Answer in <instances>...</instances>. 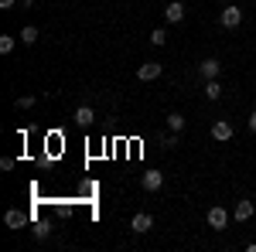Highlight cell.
I'll return each instance as SVG.
<instances>
[{"mask_svg":"<svg viewBox=\"0 0 256 252\" xmlns=\"http://www.w3.org/2000/svg\"><path fill=\"white\" fill-rule=\"evenodd\" d=\"M229 218H232V215L226 212L222 205H212L208 215H205V222H208V229H212V232H226V229H229Z\"/></svg>","mask_w":256,"mask_h":252,"instance_id":"6da1fadb","label":"cell"},{"mask_svg":"<svg viewBox=\"0 0 256 252\" xmlns=\"http://www.w3.org/2000/svg\"><path fill=\"white\" fill-rule=\"evenodd\" d=\"M218 24H222V27H229V31L239 27V24H242V7H239V3H226V7H222V14H218Z\"/></svg>","mask_w":256,"mask_h":252,"instance_id":"7a4b0ae2","label":"cell"},{"mask_svg":"<svg viewBox=\"0 0 256 252\" xmlns=\"http://www.w3.org/2000/svg\"><path fill=\"white\" fill-rule=\"evenodd\" d=\"M150 229H154V215L150 212H137L134 218H130V232L134 235H147Z\"/></svg>","mask_w":256,"mask_h":252,"instance_id":"3957f363","label":"cell"},{"mask_svg":"<svg viewBox=\"0 0 256 252\" xmlns=\"http://www.w3.org/2000/svg\"><path fill=\"white\" fill-rule=\"evenodd\" d=\"M232 133H236V130H232L229 119H216V123H212V140H216V143H229Z\"/></svg>","mask_w":256,"mask_h":252,"instance_id":"277c9868","label":"cell"},{"mask_svg":"<svg viewBox=\"0 0 256 252\" xmlns=\"http://www.w3.org/2000/svg\"><path fill=\"white\" fill-rule=\"evenodd\" d=\"M140 188H144V191H160V188H164V174H160V171H144V174H140Z\"/></svg>","mask_w":256,"mask_h":252,"instance_id":"5b68a950","label":"cell"},{"mask_svg":"<svg viewBox=\"0 0 256 252\" xmlns=\"http://www.w3.org/2000/svg\"><path fill=\"white\" fill-rule=\"evenodd\" d=\"M160 72H164V65H160V61H140L137 78H140V82H154V78H160Z\"/></svg>","mask_w":256,"mask_h":252,"instance_id":"8992f818","label":"cell"},{"mask_svg":"<svg viewBox=\"0 0 256 252\" xmlns=\"http://www.w3.org/2000/svg\"><path fill=\"white\" fill-rule=\"evenodd\" d=\"M253 215H256V205L250 201V198H239V201H236V208H232V218H236L239 225H242V222H250Z\"/></svg>","mask_w":256,"mask_h":252,"instance_id":"52a82bcc","label":"cell"},{"mask_svg":"<svg viewBox=\"0 0 256 252\" xmlns=\"http://www.w3.org/2000/svg\"><path fill=\"white\" fill-rule=\"evenodd\" d=\"M4 225L14 229V232H20V229L28 225V215L20 212V208H7V212H4Z\"/></svg>","mask_w":256,"mask_h":252,"instance_id":"ba28073f","label":"cell"},{"mask_svg":"<svg viewBox=\"0 0 256 252\" xmlns=\"http://www.w3.org/2000/svg\"><path fill=\"white\" fill-rule=\"evenodd\" d=\"M198 75L205 78V82H208V78H218V75H222V61H218V58H205V61H198Z\"/></svg>","mask_w":256,"mask_h":252,"instance_id":"9c48e42d","label":"cell"},{"mask_svg":"<svg viewBox=\"0 0 256 252\" xmlns=\"http://www.w3.org/2000/svg\"><path fill=\"white\" fill-rule=\"evenodd\" d=\"M164 20H168V24H181V20H184V3H181V0H171V3L164 7Z\"/></svg>","mask_w":256,"mask_h":252,"instance_id":"30bf717a","label":"cell"},{"mask_svg":"<svg viewBox=\"0 0 256 252\" xmlns=\"http://www.w3.org/2000/svg\"><path fill=\"white\" fill-rule=\"evenodd\" d=\"M205 99H208V102H218V99H222V85H218V78H208V82H205Z\"/></svg>","mask_w":256,"mask_h":252,"instance_id":"8fae6325","label":"cell"},{"mask_svg":"<svg viewBox=\"0 0 256 252\" xmlns=\"http://www.w3.org/2000/svg\"><path fill=\"white\" fill-rule=\"evenodd\" d=\"M92 119H96L92 106H79V109H76V123H79V126H92Z\"/></svg>","mask_w":256,"mask_h":252,"instance_id":"7c38bea8","label":"cell"},{"mask_svg":"<svg viewBox=\"0 0 256 252\" xmlns=\"http://www.w3.org/2000/svg\"><path fill=\"white\" fill-rule=\"evenodd\" d=\"M168 130L184 133V116H181V113H168Z\"/></svg>","mask_w":256,"mask_h":252,"instance_id":"4fadbf2b","label":"cell"},{"mask_svg":"<svg viewBox=\"0 0 256 252\" xmlns=\"http://www.w3.org/2000/svg\"><path fill=\"white\" fill-rule=\"evenodd\" d=\"M34 41H38V27H34V24L20 27V44H34Z\"/></svg>","mask_w":256,"mask_h":252,"instance_id":"5bb4252c","label":"cell"},{"mask_svg":"<svg viewBox=\"0 0 256 252\" xmlns=\"http://www.w3.org/2000/svg\"><path fill=\"white\" fill-rule=\"evenodd\" d=\"M150 44H154V48H164V44H168V31H164V27H154V31H150Z\"/></svg>","mask_w":256,"mask_h":252,"instance_id":"9a60e30c","label":"cell"},{"mask_svg":"<svg viewBox=\"0 0 256 252\" xmlns=\"http://www.w3.org/2000/svg\"><path fill=\"white\" fill-rule=\"evenodd\" d=\"M14 44H18V38H10V34H0V55H10V51H14Z\"/></svg>","mask_w":256,"mask_h":252,"instance_id":"2e32d148","label":"cell"},{"mask_svg":"<svg viewBox=\"0 0 256 252\" xmlns=\"http://www.w3.org/2000/svg\"><path fill=\"white\" fill-rule=\"evenodd\" d=\"M31 232H34V239H38V242H44V239L52 235V229H48L44 222H34V229H31Z\"/></svg>","mask_w":256,"mask_h":252,"instance_id":"e0dca14e","label":"cell"},{"mask_svg":"<svg viewBox=\"0 0 256 252\" xmlns=\"http://www.w3.org/2000/svg\"><path fill=\"white\" fill-rule=\"evenodd\" d=\"M160 147H164V150H174V147H178V133H174V130L160 136Z\"/></svg>","mask_w":256,"mask_h":252,"instance_id":"ac0fdd59","label":"cell"},{"mask_svg":"<svg viewBox=\"0 0 256 252\" xmlns=\"http://www.w3.org/2000/svg\"><path fill=\"white\" fill-rule=\"evenodd\" d=\"M34 102H38V99H34V96H20L18 102H14V109H31Z\"/></svg>","mask_w":256,"mask_h":252,"instance_id":"d6986e66","label":"cell"},{"mask_svg":"<svg viewBox=\"0 0 256 252\" xmlns=\"http://www.w3.org/2000/svg\"><path fill=\"white\" fill-rule=\"evenodd\" d=\"M14 164H18L14 157H0V171H14Z\"/></svg>","mask_w":256,"mask_h":252,"instance_id":"ffe728a7","label":"cell"},{"mask_svg":"<svg viewBox=\"0 0 256 252\" xmlns=\"http://www.w3.org/2000/svg\"><path fill=\"white\" fill-rule=\"evenodd\" d=\"M246 126H250V133H256V109L250 113V119H246Z\"/></svg>","mask_w":256,"mask_h":252,"instance_id":"44dd1931","label":"cell"},{"mask_svg":"<svg viewBox=\"0 0 256 252\" xmlns=\"http://www.w3.org/2000/svg\"><path fill=\"white\" fill-rule=\"evenodd\" d=\"M14 3H18V0H0V10H10Z\"/></svg>","mask_w":256,"mask_h":252,"instance_id":"7402d4cb","label":"cell"},{"mask_svg":"<svg viewBox=\"0 0 256 252\" xmlns=\"http://www.w3.org/2000/svg\"><path fill=\"white\" fill-rule=\"evenodd\" d=\"M20 7H34V0H20Z\"/></svg>","mask_w":256,"mask_h":252,"instance_id":"603a6c76","label":"cell"},{"mask_svg":"<svg viewBox=\"0 0 256 252\" xmlns=\"http://www.w3.org/2000/svg\"><path fill=\"white\" fill-rule=\"evenodd\" d=\"M226 3H236V0H226Z\"/></svg>","mask_w":256,"mask_h":252,"instance_id":"cb8c5ba5","label":"cell"}]
</instances>
